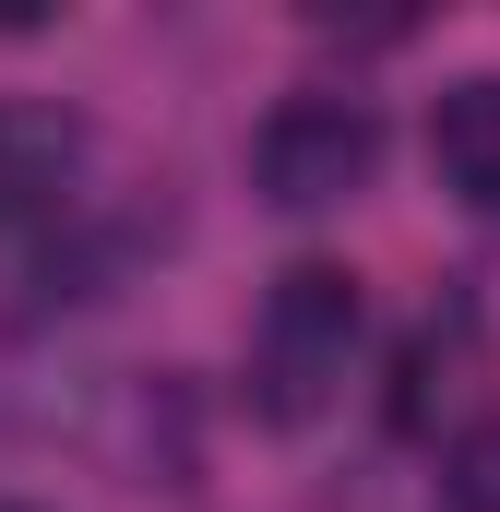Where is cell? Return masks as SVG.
<instances>
[{
    "instance_id": "cell-1",
    "label": "cell",
    "mask_w": 500,
    "mask_h": 512,
    "mask_svg": "<svg viewBox=\"0 0 500 512\" xmlns=\"http://www.w3.org/2000/svg\"><path fill=\"white\" fill-rule=\"evenodd\" d=\"M346 346H358V274L346 262H286L274 298H262V346H250V417L310 429L346 382Z\"/></svg>"
},
{
    "instance_id": "cell-2",
    "label": "cell",
    "mask_w": 500,
    "mask_h": 512,
    "mask_svg": "<svg viewBox=\"0 0 500 512\" xmlns=\"http://www.w3.org/2000/svg\"><path fill=\"white\" fill-rule=\"evenodd\" d=\"M370 167H381L370 96H286L274 120L250 131V191L274 215H334V203L370 191Z\"/></svg>"
},
{
    "instance_id": "cell-3",
    "label": "cell",
    "mask_w": 500,
    "mask_h": 512,
    "mask_svg": "<svg viewBox=\"0 0 500 512\" xmlns=\"http://www.w3.org/2000/svg\"><path fill=\"white\" fill-rule=\"evenodd\" d=\"M84 179V120L60 96H0V227L60 215Z\"/></svg>"
},
{
    "instance_id": "cell-4",
    "label": "cell",
    "mask_w": 500,
    "mask_h": 512,
    "mask_svg": "<svg viewBox=\"0 0 500 512\" xmlns=\"http://www.w3.org/2000/svg\"><path fill=\"white\" fill-rule=\"evenodd\" d=\"M429 167L453 203H500V72L429 96Z\"/></svg>"
},
{
    "instance_id": "cell-5",
    "label": "cell",
    "mask_w": 500,
    "mask_h": 512,
    "mask_svg": "<svg viewBox=\"0 0 500 512\" xmlns=\"http://www.w3.org/2000/svg\"><path fill=\"white\" fill-rule=\"evenodd\" d=\"M453 501H465V512H500V429L453 441Z\"/></svg>"
}]
</instances>
